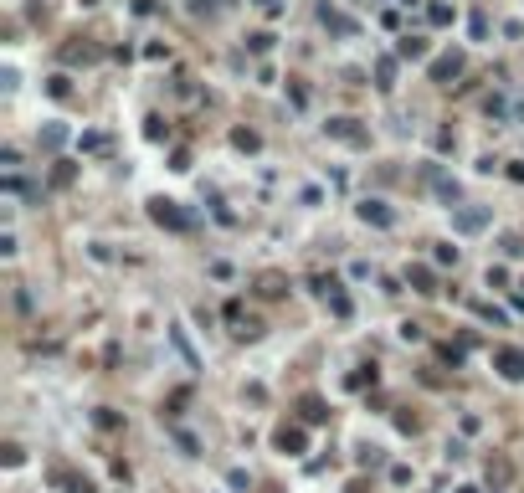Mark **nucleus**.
<instances>
[{"instance_id": "nucleus-1", "label": "nucleus", "mask_w": 524, "mask_h": 493, "mask_svg": "<svg viewBox=\"0 0 524 493\" xmlns=\"http://www.w3.org/2000/svg\"><path fill=\"white\" fill-rule=\"evenodd\" d=\"M149 216H154L160 226H175V231H186V226H190V216H186V211H175V201H154V206H149Z\"/></svg>"}, {"instance_id": "nucleus-2", "label": "nucleus", "mask_w": 524, "mask_h": 493, "mask_svg": "<svg viewBox=\"0 0 524 493\" xmlns=\"http://www.w3.org/2000/svg\"><path fill=\"white\" fill-rule=\"evenodd\" d=\"M493 365H499L509 381H519L524 375V349H493Z\"/></svg>"}, {"instance_id": "nucleus-3", "label": "nucleus", "mask_w": 524, "mask_h": 493, "mask_svg": "<svg viewBox=\"0 0 524 493\" xmlns=\"http://www.w3.org/2000/svg\"><path fill=\"white\" fill-rule=\"evenodd\" d=\"M463 72V51H448V57H437L432 62V83H448V77Z\"/></svg>"}, {"instance_id": "nucleus-4", "label": "nucleus", "mask_w": 524, "mask_h": 493, "mask_svg": "<svg viewBox=\"0 0 524 493\" xmlns=\"http://www.w3.org/2000/svg\"><path fill=\"white\" fill-rule=\"evenodd\" d=\"M360 222H370V226H391L396 216H391V206H386V201H360Z\"/></svg>"}, {"instance_id": "nucleus-5", "label": "nucleus", "mask_w": 524, "mask_h": 493, "mask_svg": "<svg viewBox=\"0 0 524 493\" xmlns=\"http://www.w3.org/2000/svg\"><path fill=\"white\" fill-rule=\"evenodd\" d=\"M319 21H324V26H329V31H334V36H355V21H350V16H339V10H329V6H324V10H319Z\"/></svg>"}, {"instance_id": "nucleus-6", "label": "nucleus", "mask_w": 524, "mask_h": 493, "mask_svg": "<svg viewBox=\"0 0 524 493\" xmlns=\"http://www.w3.org/2000/svg\"><path fill=\"white\" fill-rule=\"evenodd\" d=\"M278 447L288 458H298V452H304V432H298V426H278Z\"/></svg>"}, {"instance_id": "nucleus-7", "label": "nucleus", "mask_w": 524, "mask_h": 493, "mask_svg": "<svg viewBox=\"0 0 524 493\" xmlns=\"http://www.w3.org/2000/svg\"><path fill=\"white\" fill-rule=\"evenodd\" d=\"M396 57H406V62L427 57V42H422V36H401V42H396Z\"/></svg>"}, {"instance_id": "nucleus-8", "label": "nucleus", "mask_w": 524, "mask_h": 493, "mask_svg": "<svg viewBox=\"0 0 524 493\" xmlns=\"http://www.w3.org/2000/svg\"><path fill=\"white\" fill-rule=\"evenodd\" d=\"M329 134H334V139H350V144H360V139H365L360 128H355V119H334V124H329Z\"/></svg>"}, {"instance_id": "nucleus-9", "label": "nucleus", "mask_w": 524, "mask_h": 493, "mask_svg": "<svg viewBox=\"0 0 524 493\" xmlns=\"http://www.w3.org/2000/svg\"><path fill=\"white\" fill-rule=\"evenodd\" d=\"M406 283H416V293H437V278H432L427 267H411V272H406Z\"/></svg>"}, {"instance_id": "nucleus-10", "label": "nucleus", "mask_w": 524, "mask_h": 493, "mask_svg": "<svg viewBox=\"0 0 524 493\" xmlns=\"http://www.w3.org/2000/svg\"><path fill=\"white\" fill-rule=\"evenodd\" d=\"M298 411H304V421H324V417H329L319 396H304V401H298Z\"/></svg>"}, {"instance_id": "nucleus-11", "label": "nucleus", "mask_w": 524, "mask_h": 493, "mask_svg": "<svg viewBox=\"0 0 524 493\" xmlns=\"http://www.w3.org/2000/svg\"><path fill=\"white\" fill-rule=\"evenodd\" d=\"M391 77H396V62H391V57H381V62H375V87H396Z\"/></svg>"}, {"instance_id": "nucleus-12", "label": "nucleus", "mask_w": 524, "mask_h": 493, "mask_svg": "<svg viewBox=\"0 0 524 493\" xmlns=\"http://www.w3.org/2000/svg\"><path fill=\"white\" fill-rule=\"evenodd\" d=\"M489 222V211H457V231H478Z\"/></svg>"}, {"instance_id": "nucleus-13", "label": "nucleus", "mask_w": 524, "mask_h": 493, "mask_svg": "<svg viewBox=\"0 0 524 493\" xmlns=\"http://www.w3.org/2000/svg\"><path fill=\"white\" fill-rule=\"evenodd\" d=\"M427 16H432V26H452V6H432Z\"/></svg>"}, {"instance_id": "nucleus-14", "label": "nucleus", "mask_w": 524, "mask_h": 493, "mask_svg": "<svg viewBox=\"0 0 524 493\" xmlns=\"http://www.w3.org/2000/svg\"><path fill=\"white\" fill-rule=\"evenodd\" d=\"M262 293H268V298L283 293V278H278V272H268V278H262Z\"/></svg>"}, {"instance_id": "nucleus-15", "label": "nucleus", "mask_w": 524, "mask_h": 493, "mask_svg": "<svg viewBox=\"0 0 524 493\" xmlns=\"http://www.w3.org/2000/svg\"><path fill=\"white\" fill-rule=\"evenodd\" d=\"M57 478H62V483H67L72 493H93V483H88V478H67V473H57Z\"/></svg>"}, {"instance_id": "nucleus-16", "label": "nucleus", "mask_w": 524, "mask_h": 493, "mask_svg": "<svg viewBox=\"0 0 524 493\" xmlns=\"http://www.w3.org/2000/svg\"><path fill=\"white\" fill-rule=\"evenodd\" d=\"M47 87H51V98H67V93H72V83H67V77H51Z\"/></svg>"}, {"instance_id": "nucleus-17", "label": "nucleus", "mask_w": 524, "mask_h": 493, "mask_svg": "<svg viewBox=\"0 0 524 493\" xmlns=\"http://www.w3.org/2000/svg\"><path fill=\"white\" fill-rule=\"evenodd\" d=\"M432 180H437V190H442V196H448V201H457V185H452L448 175H432Z\"/></svg>"}, {"instance_id": "nucleus-18", "label": "nucleus", "mask_w": 524, "mask_h": 493, "mask_svg": "<svg viewBox=\"0 0 524 493\" xmlns=\"http://www.w3.org/2000/svg\"><path fill=\"white\" fill-rule=\"evenodd\" d=\"M231 139H237V149H257V134H247V128H237Z\"/></svg>"}, {"instance_id": "nucleus-19", "label": "nucleus", "mask_w": 524, "mask_h": 493, "mask_svg": "<svg viewBox=\"0 0 524 493\" xmlns=\"http://www.w3.org/2000/svg\"><path fill=\"white\" fill-rule=\"evenodd\" d=\"M509 175H514V180H519V185H524V165H509Z\"/></svg>"}, {"instance_id": "nucleus-20", "label": "nucleus", "mask_w": 524, "mask_h": 493, "mask_svg": "<svg viewBox=\"0 0 524 493\" xmlns=\"http://www.w3.org/2000/svg\"><path fill=\"white\" fill-rule=\"evenodd\" d=\"M262 6H268V10H272V16H278V0H262Z\"/></svg>"}, {"instance_id": "nucleus-21", "label": "nucleus", "mask_w": 524, "mask_h": 493, "mask_svg": "<svg viewBox=\"0 0 524 493\" xmlns=\"http://www.w3.org/2000/svg\"><path fill=\"white\" fill-rule=\"evenodd\" d=\"M457 493H478V488H457Z\"/></svg>"}]
</instances>
